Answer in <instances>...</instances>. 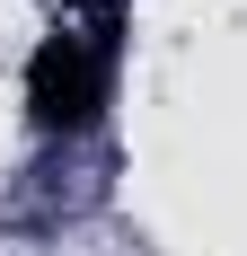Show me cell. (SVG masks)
<instances>
[{
  "label": "cell",
  "mask_w": 247,
  "mask_h": 256,
  "mask_svg": "<svg viewBox=\"0 0 247 256\" xmlns=\"http://www.w3.org/2000/svg\"><path fill=\"white\" fill-rule=\"evenodd\" d=\"M106 88H115V0H98L88 18H62L26 53V124L44 142H71L106 115Z\"/></svg>",
  "instance_id": "cell-1"
}]
</instances>
